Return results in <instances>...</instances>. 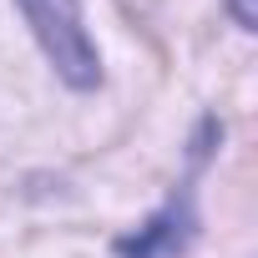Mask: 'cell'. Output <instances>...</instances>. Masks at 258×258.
<instances>
[{
  "mask_svg": "<svg viewBox=\"0 0 258 258\" xmlns=\"http://www.w3.org/2000/svg\"><path fill=\"white\" fill-rule=\"evenodd\" d=\"M16 6H21L26 26L36 31L46 61L61 71V81H71L76 91L101 81V61H96V46L81 21V0H16Z\"/></svg>",
  "mask_w": 258,
  "mask_h": 258,
  "instance_id": "obj_1",
  "label": "cell"
}]
</instances>
